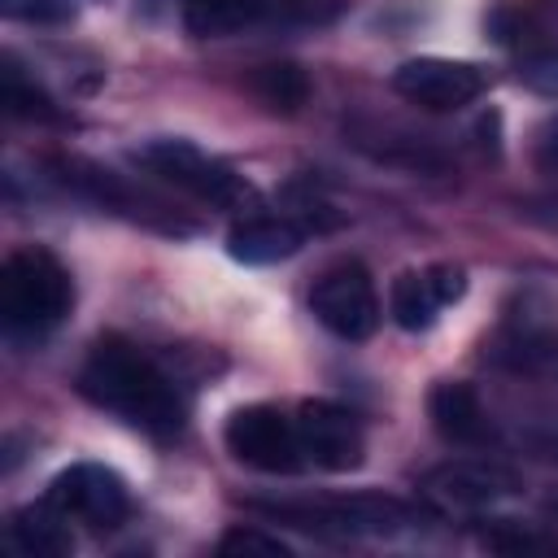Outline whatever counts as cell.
<instances>
[{"instance_id": "obj_7", "label": "cell", "mask_w": 558, "mask_h": 558, "mask_svg": "<svg viewBox=\"0 0 558 558\" xmlns=\"http://www.w3.org/2000/svg\"><path fill=\"white\" fill-rule=\"evenodd\" d=\"M48 501L61 514H70V519H78L87 527H118L131 514V493H126L122 475L109 471V466H100V462H74V466H65L48 484Z\"/></svg>"}, {"instance_id": "obj_11", "label": "cell", "mask_w": 558, "mask_h": 558, "mask_svg": "<svg viewBox=\"0 0 558 558\" xmlns=\"http://www.w3.org/2000/svg\"><path fill=\"white\" fill-rule=\"evenodd\" d=\"M423 493L436 497L440 506L480 510V506H493L497 497L519 493V475L501 462H488V458H458V462L432 466L423 475Z\"/></svg>"}, {"instance_id": "obj_16", "label": "cell", "mask_w": 558, "mask_h": 558, "mask_svg": "<svg viewBox=\"0 0 558 558\" xmlns=\"http://www.w3.org/2000/svg\"><path fill=\"white\" fill-rule=\"evenodd\" d=\"M248 92L270 109V113H296L310 96V78L301 65L292 61H270V65H257L248 74Z\"/></svg>"}, {"instance_id": "obj_18", "label": "cell", "mask_w": 558, "mask_h": 558, "mask_svg": "<svg viewBox=\"0 0 558 558\" xmlns=\"http://www.w3.org/2000/svg\"><path fill=\"white\" fill-rule=\"evenodd\" d=\"M218 554H227V558H288L292 549L279 536H266L257 527H231L218 541Z\"/></svg>"}, {"instance_id": "obj_23", "label": "cell", "mask_w": 558, "mask_h": 558, "mask_svg": "<svg viewBox=\"0 0 558 558\" xmlns=\"http://www.w3.org/2000/svg\"><path fill=\"white\" fill-rule=\"evenodd\" d=\"M527 445H532L541 458L558 462V432H536V436H527Z\"/></svg>"}, {"instance_id": "obj_19", "label": "cell", "mask_w": 558, "mask_h": 558, "mask_svg": "<svg viewBox=\"0 0 558 558\" xmlns=\"http://www.w3.org/2000/svg\"><path fill=\"white\" fill-rule=\"evenodd\" d=\"M484 545L488 549H501V554H527V549H549L554 541H545L536 532H523L514 519H497V527L484 532Z\"/></svg>"}, {"instance_id": "obj_21", "label": "cell", "mask_w": 558, "mask_h": 558, "mask_svg": "<svg viewBox=\"0 0 558 558\" xmlns=\"http://www.w3.org/2000/svg\"><path fill=\"white\" fill-rule=\"evenodd\" d=\"M4 13L22 22H70L74 4L70 0H4Z\"/></svg>"}, {"instance_id": "obj_1", "label": "cell", "mask_w": 558, "mask_h": 558, "mask_svg": "<svg viewBox=\"0 0 558 558\" xmlns=\"http://www.w3.org/2000/svg\"><path fill=\"white\" fill-rule=\"evenodd\" d=\"M78 392L92 405L118 414L122 423H131L157 440L179 436L183 418H187L183 397L166 379V371L153 357H144L135 344H126L122 336H105L92 344V353L78 371Z\"/></svg>"}, {"instance_id": "obj_24", "label": "cell", "mask_w": 558, "mask_h": 558, "mask_svg": "<svg viewBox=\"0 0 558 558\" xmlns=\"http://www.w3.org/2000/svg\"><path fill=\"white\" fill-rule=\"evenodd\" d=\"M545 510H549V514H554V519H558V497H554V501H549V506H545Z\"/></svg>"}, {"instance_id": "obj_10", "label": "cell", "mask_w": 558, "mask_h": 558, "mask_svg": "<svg viewBox=\"0 0 558 558\" xmlns=\"http://www.w3.org/2000/svg\"><path fill=\"white\" fill-rule=\"evenodd\" d=\"M466 292V270L462 266H427V270H401L388 288V310L397 318V327L405 331H427L445 305L462 301Z\"/></svg>"}, {"instance_id": "obj_15", "label": "cell", "mask_w": 558, "mask_h": 558, "mask_svg": "<svg viewBox=\"0 0 558 558\" xmlns=\"http://www.w3.org/2000/svg\"><path fill=\"white\" fill-rule=\"evenodd\" d=\"M262 0H183V26L196 39H222L257 22Z\"/></svg>"}, {"instance_id": "obj_6", "label": "cell", "mask_w": 558, "mask_h": 558, "mask_svg": "<svg viewBox=\"0 0 558 558\" xmlns=\"http://www.w3.org/2000/svg\"><path fill=\"white\" fill-rule=\"evenodd\" d=\"M310 310L340 340H371L379 327V292L357 262L323 270L310 288Z\"/></svg>"}, {"instance_id": "obj_17", "label": "cell", "mask_w": 558, "mask_h": 558, "mask_svg": "<svg viewBox=\"0 0 558 558\" xmlns=\"http://www.w3.org/2000/svg\"><path fill=\"white\" fill-rule=\"evenodd\" d=\"M4 109L13 118H31V122H57V105L13 61H4Z\"/></svg>"}, {"instance_id": "obj_8", "label": "cell", "mask_w": 558, "mask_h": 558, "mask_svg": "<svg viewBox=\"0 0 558 558\" xmlns=\"http://www.w3.org/2000/svg\"><path fill=\"white\" fill-rule=\"evenodd\" d=\"M296 436H301L305 462H314L318 471L362 466V453H366L362 423H357L353 410H344L336 401H305L296 410Z\"/></svg>"}, {"instance_id": "obj_9", "label": "cell", "mask_w": 558, "mask_h": 558, "mask_svg": "<svg viewBox=\"0 0 558 558\" xmlns=\"http://www.w3.org/2000/svg\"><path fill=\"white\" fill-rule=\"evenodd\" d=\"M392 87H397V96H405L410 105L449 113V109H462V105L480 100V92H484V70H475L471 61L414 57V61H405V65L392 70Z\"/></svg>"}, {"instance_id": "obj_20", "label": "cell", "mask_w": 558, "mask_h": 558, "mask_svg": "<svg viewBox=\"0 0 558 558\" xmlns=\"http://www.w3.org/2000/svg\"><path fill=\"white\" fill-rule=\"evenodd\" d=\"M519 78H523L527 87H536V92H549V96H558V48H541V52L523 57V65H519Z\"/></svg>"}, {"instance_id": "obj_4", "label": "cell", "mask_w": 558, "mask_h": 558, "mask_svg": "<svg viewBox=\"0 0 558 558\" xmlns=\"http://www.w3.org/2000/svg\"><path fill=\"white\" fill-rule=\"evenodd\" d=\"M135 166H144L148 174L174 183L179 192H192L196 201L235 209L244 201H253V187L222 161H214L209 153H201L187 140H148L144 148H135Z\"/></svg>"}, {"instance_id": "obj_14", "label": "cell", "mask_w": 558, "mask_h": 558, "mask_svg": "<svg viewBox=\"0 0 558 558\" xmlns=\"http://www.w3.org/2000/svg\"><path fill=\"white\" fill-rule=\"evenodd\" d=\"M70 514H61L48 497L39 501V506H22L17 514H13V523H9V536H13V545L22 549V554H31V558H65L70 549H74V536H70Z\"/></svg>"}, {"instance_id": "obj_22", "label": "cell", "mask_w": 558, "mask_h": 558, "mask_svg": "<svg viewBox=\"0 0 558 558\" xmlns=\"http://www.w3.org/2000/svg\"><path fill=\"white\" fill-rule=\"evenodd\" d=\"M532 161L541 174H554L558 179V113L545 118V126L536 131V144H532Z\"/></svg>"}, {"instance_id": "obj_12", "label": "cell", "mask_w": 558, "mask_h": 558, "mask_svg": "<svg viewBox=\"0 0 558 558\" xmlns=\"http://www.w3.org/2000/svg\"><path fill=\"white\" fill-rule=\"evenodd\" d=\"M427 414H432V427H436L449 445L484 449V445L497 440L480 392H475L471 384H462V379H440V384L427 392Z\"/></svg>"}, {"instance_id": "obj_5", "label": "cell", "mask_w": 558, "mask_h": 558, "mask_svg": "<svg viewBox=\"0 0 558 558\" xmlns=\"http://www.w3.org/2000/svg\"><path fill=\"white\" fill-rule=\"evenodd\" d=\"M227 449L235 462L266 471V475H292L305 453H301V436H296V418H288L279 405H244L227 418L222 432Z\"/></svg>"}, {"instance_id": "obj_3", "label": "cell", "mask_w": 558, "mask_h": 558, "mask_svg": "<svg viewBox=\"0 0 558 558\" xmlns=\"http://www.w3.org/2000/svg\"><path fill=\"white\" fill-rule=\"evenodd\" d=\"M253 510L283 519L305 532H331V536H392L414 523V510L397 497H336V501H248Z\"/></svg>"}, {"instance_id": "obj_13", "label": "cell", "mask_w": 558, "mask_h": 558, "mask_svg": "<svg viewBox=\"0 0 558 558\" xmlns=\"http://www.w3.org/2000/svg\"><path fill=\"white\" fill-rule=\"evenodd\" d=\"M301 227H292L288 218H244L240 227H231L227 235V253L244 266H270L283 262L301 248Z\"/></svg>"}, {"instance_id": "obj_2", "label": "cell", "mask_w": 558, "mask_h": 558, "mask_svg": "<svg viewBox=\"0 0 558 558\" xmlns=\"http://www.w3.org/2000/svg\"><path fill=\"white\" fill-rule=\"evenodd\" d=\"M74 305L70 270L39 244L13 248L0 270V314L9 331H48Z\"/></svg>"}]
</instances>
